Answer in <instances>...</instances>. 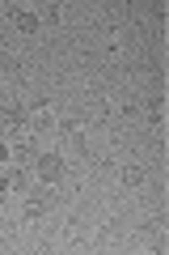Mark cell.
I'll return each instance as SVG.
<instances>
[{
  "label": "cell",
  "mask_w": 169,
  "mask_h": 255,
  "mask_svg": "<svg viewBox=\"0 0 169 255\" xmlns=\"http://www.w3.org/2000/svg\"><path fill=\"white\" fill-rule=\"evenodd\" d=\"M63 174V166H59V157H38V179H47V183H55Z\"/></svg>",
  "instance_id": "2"
},
{
  "label": "cell",
  "mask_w": 169,
  "mask_h": 255,
  "mask_svg": "<svg viewBox=\"0 0 169 255\" xmlns=\"http://www.w3.org/2000/svg\"><path fill=\"white\" fill-rule=\"evenodd\" d=\"M34 26H38V17H34V13H21V17H17V30H26V34H30Z\"/></svg>",
  "instance_id": "5"
},
{
  "label": "cell",
  "mask_w": 169,
  "mask_h": 255,
  "mask_svg": "<svg viewBox=\"0 0 169 255\" xmlns=\"http://www.w3.org/2000/svg\"><path fill=\"white\" fill-rule=\"evenodd\" d=\"M51 124H55V107H51V102H38V107L30 111V128H38V132H47Z\"/></svg>",
  "instance_id": "1"
},
{
  "label": "cell",
  "mask_w": 169,
  "mask_h": 255,
  "mask_svg": "<svg viewBox=\"0 0 169 255\" xmlns=\"http://www.w3.org/2000/svg\"><path fill=\"white\" fill-rule=\"evenodd\" d=\"M13 157H17V166H30L34 162V145H30V140H17V145H13Z\"/></svg>",
  "instance_id": "3"
},
{
  "label": "cell",
  "mask_w": 169,
  "mask_h": 255,
  "mask_svg": "<svg viewBox=\"0 0 169 255\" xmlns=\"http://www.w3.org/2000/svg\"><path fill=\"white\" fill-rule=\"evenodd\" d=\"M123 183H127V187H140V183H144V170H140V166H123Z\"/></svg>",
  "instance_id": "4"
}]
</instances>
